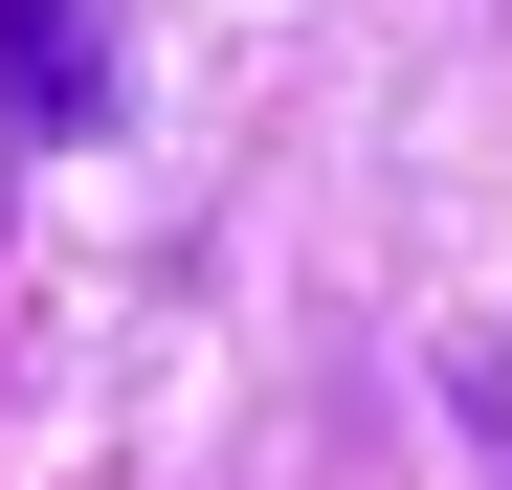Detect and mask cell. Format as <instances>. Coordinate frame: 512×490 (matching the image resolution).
Here are the masks:
<instances>
[{
	"label": "cell",
	"mask_w": 512,
	"mask_h": 490,
	"mask_svg": "<svg viewBox=\"0 0 512 490\" xmlns=\"http://www.w3.org/2000/svg\"><path fill=\"white\" fill-rule=\"evenodd\" d=\"M0 134H112V23L90 0H0Z\"/></svg>",
	"instance_id": "cell-1"
},
{
	"label": "cell",
	"mask_w": 512,
	"mask_h": 490,
	"mask_svg": "<svg viewBox=\"0 0 512 490\" xmlns=\"http://www.w3.org/2000/svg\"><path fill=\"white\" fill-rule=\"evenodd\" d=\"M446 401H468V446H490V490H512V357H490V335L446 357Z\"/></svg>",
	"instance_id": "cell-2"
}]
</instances>
